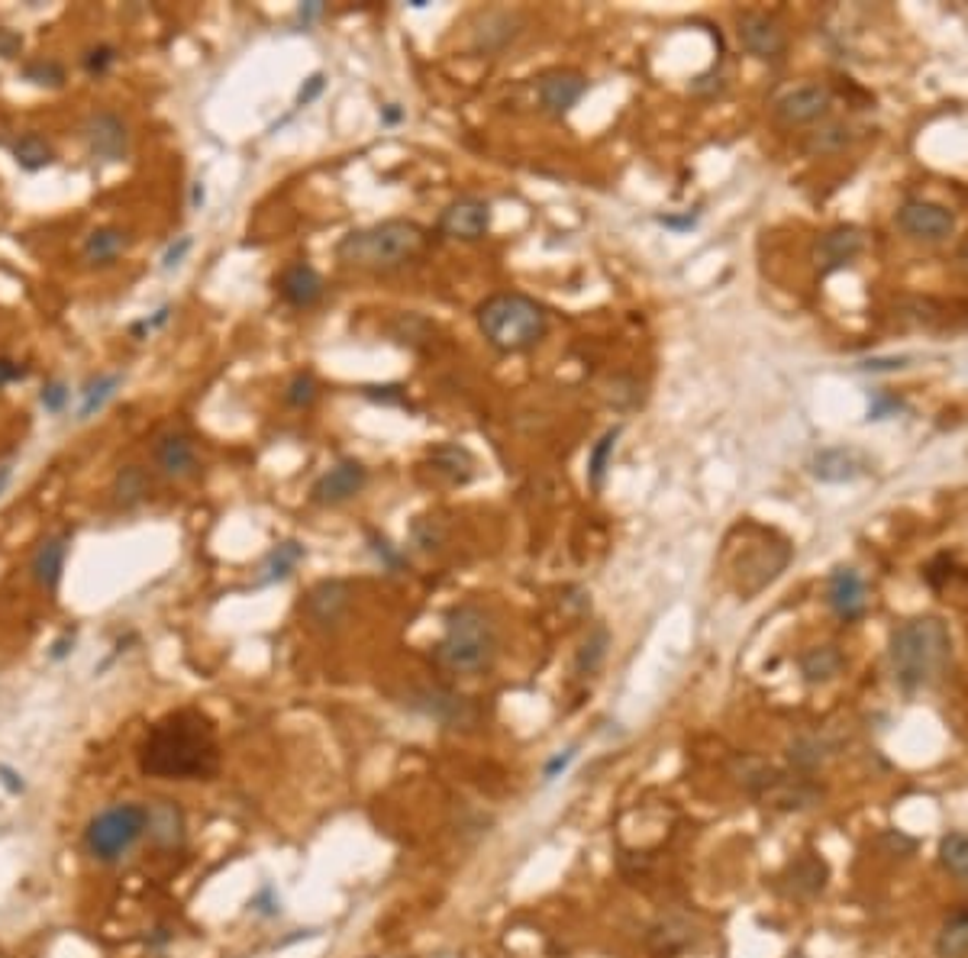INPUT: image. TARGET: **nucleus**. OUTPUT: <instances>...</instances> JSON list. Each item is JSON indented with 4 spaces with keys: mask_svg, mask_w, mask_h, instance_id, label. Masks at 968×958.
Wrapping results in <instances>:
<instances>
[{
    "mask_svg": "<svg viewBox=\"0 0 968 958\" xmlns=\"http://www.w3.org/2000/svg\"><path fill=\"white\" fill-rule=\"evenodd\" d=\"M869 472V459L853 449V445H833V449H821L811 459V475L826 484H846V481L862 478Z\"/></svg>",
    "mask_w": 968,
    "mask_h": 958,
    "instance_id": "4be33fe9",
    "label": "nucleus"
},
{
    "mask_svg": "<svg viewBox=\"0 0 968 958\" xmlns=\"http://www.w3.org/2000/svg\"><path fill=\"white\" fill-rule=\"evenodd\" d=\"M491 230V203L482 197H459L439 217V233L449 240L479 242Z\"/></svg>",
    "mask_w": 968,
    "mask_h": 958,
    "instance_id": "4468645a",
    "label": "nucleus"
},
{
    "mask_svg": "<svg viewBox=\"0 0 968 958\" xmlns=\"http://www.w3.org/2000/svg\"><path fill=\"white\" fill-rule=\"evenodd\" d=\"M607 649H610V629L604 624H594L587 629V636H584V642H581L579 656H575V669L579 674H594V671H601L604 665V659H607Z\"/></svg>",
    "mask_w": 968,
    "mask_h": 958,
    "instance_id": "f704fd0d",
    "label": "nucleus"
},
{
    "mask_svg": "<svg viewBox=\"0 0 968 958\" xmlns=\"http://www.w3.org/2000/svg\"><path fill=\"white\" fill-rule=\"evenodd\" d=\"M846 665V656L839 646L833 642H823V646H811L807 652H801L798 659V669H801V678L807 684H829L839 671Z\"/></svg>",
    "mask_w": 968,
    "mask_h": 958,
    "instance_id": "c85d7f7f",
    "label": "nucleus"
},
{
    "mask_svg": "<svg viewBox=\"0 0 968 958\" xmlns=\"http://www.w3.org/2000/svg\"><path fill=\"white\" fill-rule=\"evenodd\" d=\"M862 249H866L862 230H856V227H836L817 245V258H821L826 272H836V268H846Z\"/></svg>",
    "mask_w": 968,
    "mask_h": 958,
    "instance_id": "a878e982",
    "label": "nucleus"
},
{
    "mask_svg": "<svg viewBox=\"0 0 968 958\" xmlns=\"http://www.w3.org/2000/svg\"><path fill=\"white\" fill-rule=\"evenodd\" d=\"M349 604H352V587L345 581H320L317 587H310L307 601H304V614L307 620L317 626V629H339L345 614H349Z\"/></svg>",
    "mask_w": 968,
    "mask_h": 958,
    "instance_id": "aec40b11",
    "label": "nucleus"
},
{
    "mask_svg": "<svg viewBox=\"0 0 968 958\" xmlns=\"http://www.w3.org/2000/svg\"><path fill=\"white\" fill-rule=\"evenodd\" d=\"M829 756H836V739H829L826 733H801L788 742V766L798 774H817Z\"/></svg>",
    "mask_w": 968,
    "mask_h": 958,
    "instance_id": "5701e85b",
    "label": "nucleus"
},
{
    "mask_svg": "<svg viewBox=\"0 0 968 958\" xmlns=\"http://www.w3.org/2000/svg\"><path fill=\"white\" fill-rule=\"evenodd\" d=\"M23 81L36 88H62L65 85V68L55 58H36L23 68Z\"/></svg>",
    "mask_w": 968,
    "mask_h": 958,
    "instance_id": "a19ab883",
    "label": "nucleus"
},
{
    "mask_svg": "<svg viewBox=\"0 0 968 958\" xmlns=\"http://www.w3.org/2000/svg\"><path fill=\"white\" fill-rule=\"evenodd\" d=\"M365 484H369L365 465L355 462V459H342L327 475L317 478V484L310 487V500L320 504V507H339V504L359 497Z\"/></svg>",
    "mask_w": 968,
    "mask_h": 958,
    "instance_id": "a211bd4d",
    "label": "nucleus"
},
{
    "mask_svg": "<svg viewBox=\"0 0 968 958\" xmlns=\"http://www.w3.org/2000/svg\"><path fill=\"white\" fill-rule=\"evenodd\" d=\"M323 88H327L323 75H310V78H307V88H300V95H297V103H300V107H304V103H310V100L320 95Z\"/></svg>",
    "mask_w": 968,
    "mask_h": 958,
    "instance_id": "3c124183",
    "label": "nucleus"
},
{
    "mask_svg": "<svg viewBox=\"0 0 968 958\" xmlns=\"http://www.w3.org/2000/svg\"><path fill=\"white\" fill-rule=\"evenodd\" d=\"M617 439H620V427H614V430L604 432V436L594 442L591 455H587V481H591V487H594V491H601V487H604L607 469H610V459H614V449H617Z\"/></svg>",
    "mask_w": 968,
    "mask_h": 958,
    "instance_id": "58836bf2",
    "label": "nucleus"
},
{
    "mask_svg": "<svg viewBox=\"0 0 968 958\" xmlns=\"http://www.w3.org/2000/svg\"><path fill=\"white\" fill-rule=\"evenodd\" d=\"M117 58H120V52L110 46V43H97V46L85 48V55H81V65H85V71H88V75L100 78V75H107V71L117 65Z\"/></svg>",
    "mask_w": 968,
    "mask_h": 958,
    "instance_id": "37998d69",
    "label": "nucleus"
},
{
    "mask_svg": "<svg viewBox=\"0 0 968 958\" xmlns=\"http://www.w3.org/2000/svg\"><path fill=\"white\" fill-rule=\"evenodd\" d=\"M13 158H16L20 168H26V172H40V168L52 165V145H48L40 133H23V136L13 143Z\"/></svg>",
    "mask_w": 968,
    "mask_h": 958,
    "instance_id": "ea45409f",
    "label": "nucleus"
},
{
    "mask_svg": "<svg viewBox=\"0 0 968 958\" xmlns=\"http://www.w3.org/2000/svg\"><path fill=\"white\" fill-rule=\"evenodd\" d=\"M936 958H968V907L953 911L939 926Z\"/></svg>",
    "mask_w": 968,
    "mask_h": 958,
    "instance_id": "473e14b6",
    "label": "nucleus"
},
{
    "mask_svg": "<svg viewBox=\"0 0 968 958\" xmlns=\"http://www.w3.org/2000/svg\"><path fill=\"white\" fill-rule=\"evenodd\" d=\"M148 487H152V481H148V472L143 465H123L113 478V504L123 510L140 507L148 497Z\"/></svg>",
    "mask_w": 968,
    "mask_h": 958,
    "instance_id": "2f4dec72",
    "label": "nucleus"
},
{
    "mask_svg": "<svg viewBox=\"0 0 968 958\" xmlns=\"http://www.w3.org/2000/svg\"><path fill=\"white\" fill-rule=\"evenodd\" d=\"M278 290H282V297L288 300L290 307H297V310H307V307L320 304V297H323V278H320V272H317V268H310V265L297 262V265H290V268H285V272H282V278H278Z\"/></svg>",
    "mask_w": 968,
    "mask_h": 958,
    "instance_id": "393cba45",
    "label": "nucleus"
},
{
    "mask_svg": "<svg viewBox=\"0 0 968 958\" xmlns=\"http://www.w3.org/2000/svg\"><path fill=\"white\" fill-rule=\"evenodd\" d=\"M410 704L420 714L439 719L442 726H452V729H472L479 723V707L465 694H455V691L427 687V691H417Z\"/></svg>",
    "mask_w": 968,
    "mask_h": 958,
    "instance_id": "f3484780",
    "label": "nucleus"
},
{
    "mask_svg": "<svg viewBox=\"0 0 968 958\" xmlns=\"http://www.w3.org/2000/svg\"><path fill=\"white\" fill-rule=\"evenodd\" d=\"M323 10H327V7H323L320 0H310V3H304V7H300V23H304V26H310L317 16H323Z\"/></svg>",
    "mask_w": 968,
    "mask_h": 958,
    "instance_id": "5fc2aeb1",
    "label": "nucleus"
},
{
    "mask_svg": "<svg viewBox=\"0 0 968 958\" xmlns=\"http://www.w3.org/2000/svg\"><path fill=\"white\" fill-rule=\"evenodd\" d=\"M382 120H385V123H400V120H404V110H400L397 103H387L385 110H382Z\"/></svg>",
    "mask_w": 968,
    "mask_h": 958,
    "instance_id": "4d7b16f0",
    "label": "nucleus"
},
{
    "mask_svg": "<svg viewBox=\"0 0 968 958\" xmlns=\"http://www.w3.org/2000/svg\"><path fill=\"white\" fill-rule=\"evenodd\" d=\"M743 536L739 549L729 552V577L733 587L739 591L743 601H752L756 594H762L772 581L781 577V572L791 565V542H784L781 536H774L772 529L746 524L736 529Z\"/></svg>",
    "mask_w": 968,
    "mask_h": 958,
    "instance_id": "423d86ee",
    "label": "nucleus"
},
{
    "mask_svg": "<svg viewBox=\"0 0 968 958\" xmlns=\"http://www.w3.org/2000/svg\"><path fill=\"white\" fill-rule=\"evenodd\" d=\"M829 103L833 97L823 85H798L774 100V117L788 126H804V123L823 120L829 113Z\"/></svg>",
    "mask_w": 968,
    "mask_h": 958,
    "instance_id": "412c9836",
    "label": "nucleus"
},
{
    "mask_svg": "<svg viewBox=\"0 0 968 958\" xmlns=\"http://www.w3.org/2000/svg\"><path fill=\"white\" fill-rule=\"evenodd\" d=\"M145 807L143 804H117L107 807L88 823L85 846L97 862H117L123 852L136 846V839L145 833Z\"/></svg>",
    "mask_w": 968,
    "mask_h": 958,
    "instance_id": "0eeeda50",
    "label": "nucleus"
},
{
    "mask_svg": "<svg viewBox=\"0 0 968 958\" xmlns=\"http://www.w3.org/2000/svg\"><path fill=\"white\" fill-rule=\"evenodd\" d=\"M575 756H579V749H565V756H556L549 766L542 768V781H556L565 768L575 762Z\"/></svg>",
    "mask_w": 968,
    "mask_h": 958,
    "instance_id": "09e8293b",
    "label": "nucleus"
},
{
    "mask_svg": "<svg viewBox=\"0 0 968 958\" xmlns=\"http://www.w3.org/2000/svg\"><path fill=\"white\" fill-rule=\"evenodd\" d=\"M10 475H13V469H10V465H0V494H3V487L10 484Z\"/></svg>",
    "mask_w": 968,
    "mask_h": 958,
    "instance_id": "052dcab7",
    "label": "nucleus"
},
{
    "mask_svg": "<svg viewBox=\"0 0 968 958\" xmlns=\"http://www.w3.org/2000/svg\"><path fill=\"white\" fill-rule=\"evenodd\" d=\"M369 539H372V549H375V555H378V559H382V562H385L387 569H391V572H400V569H404V565H407V559H404V555H400V552H394V546H391V542H387L385 536H378V532H372V536H369Z\"/></svg>",
    "mask_w": 968,
    "mask_h": 958,
    "instance_id": "a18cd8bd",
    "label": "nucleus"
},
{
    "mask_svg": "<svg viewBox=\"0 0 968 958\" xmlns=\"http://www.w3.org/2000/svg\"><path fill=\"white\" fill-rule=\"evenodd\" d=\"M23 375H26V368H20V365H16V362H10V359H0V387L20 382Z\"/></svg>",
    "mask_w": 968,
    "mask_h": 958,
    "instance_id": "603ef678",
    "label": "nucleus"
},
{
    "mask_svg": "<svg viewBox=\"0 0 968 958\" xmlns=\"http://www.w3.org/2000/svg\"><path fill=\"white\" fill-rule=\"evenodd\" d=\"M497 624L479 604H459L446 614V632L436 646V662L452 674H482L497 659Z\"/></svg>",
    "mask_w": 968,
    "mask_h": 958,
    "instance_id": "20e7f679",
    "label": "nucleus"
},
{
    "mask_svg": "<svg viewBox=\"0 0 968 958\" xmlns=\"http://www.w3.org/2000/svg\"><path fill=\"white\" fill-rule=\"evenodd\" d=\"M23 48V36L13 30H0V58H16Z\"/></svg>",
    "mask_w": 968,
    "mask_h": 958,
    "instance_id": "8fccbe9b",
    "label": "nucleus"
},
{
    "mask_svg": "<svg viewBox=\"0 0 968 958\" xmlns=\"http://www.w3.org/2000/svg\"><path fill=\"white\" fill-rule=\"evenodd\" d=\"M917 839L914 836H908V833H901V829H884L881 836H878V849L884 852V856H891V859H911L914 852H917Z\"/></svg>",
    "mask_w": 968,
    "mask_h": 958,
    "instance_id": "79ce46f5",
    "label": "nucleus"
},
{
    "mask_svg": "<svg viewBox=\"0 0 968 958\" xmlns=\"http://www.w3.org/2000/svg\"><path fill=\"white\" fill-rule=\"evenodd\" d=\"M479 327L497 352L517 355V352H530L532 345L542 342L549 320L532 297L510 290V294H494L484 300L479 307Z\"/></svg>",
    "mask_w": 968,
    "mask_h": 958,
    "instance_id": "39448f33",
    "label": "nucleus"
},
{
    "mask_svg": "<svg viewBox=\"0 0 968 958\" xmlns=\"http://www.w3.org/2000/svg\"><path fill=\"white\" fill-rule=\"evenodd\" d=\"M191 245H194L191 236H178V242H172V245L165 249V255H162V268H165V272L178 268V265L185 262V255L191 252Z\"/></svg>",
    "mask_w": 968,
    "mask_h": 958,
    "instance_id": "de8ad7c7",
    "label": "nucleus"
},
{
    "mask_svg": "<svg viewBox=\"0 0 968 958\" xmlns=\"http://www.w3.org/2000/svg\"><path fill=\"white\" fill-rule=\"evenodd\" d=\"M829 884V865L821 852L804 849L778 874V891L791 901H817Z\"/></svg>",
    "mask_w": 968,
    "mask_h": 958,
    "instance_id": "6e6552de",
    "label": "nucleus"
},
{
    "mask_svg": "<svg viewBox=\"0 0 968 958\" xmlns=\"http://www.w3.org/2000/svg\"><path fill=\"white\" fill-rule=\"evenodd\" d=\"M953 659V636L939 617H914L891 629L888 662L901 691L914 694L939 681Z\"/></svg>",
    "mask_w": 968,
    "mask_h": 958,
    "instance_id": "f03ea898",
    "label": "nucleus"
},
{
    "mask_svg": "<svg viewBox=\"0 0 968 958\" xmlns=\"http://www.w3.org/2000/svg\"><path fill=\"white\" fill-rule=\"evenodd\" d=\"M140 768L152 778H213L220 768L213 723L200 711H178L158 719L140 746Z\"/></svg>",
    "mask_w": 968,
    "mask_h": 958,
    "instance_id": "f257e3e1",
    "label": "nucleus"
},
{
    "mask_svg": "<svg viewBox=\"0 0 968 958\" xmlns=\"http://www.w3.org/2000/svg\"><path fill=\"white\" fill-rule=\"evenodd\" d=\"M285 400H288L290 407H297V410L310 407L317 400V378L310 372H297L290 378L288 390H285Z\"/></svg>",
    "mask_w": 968,
    "mask_h": 958,
    "instance_id": "c03bdc74",
    "label": "nucleus"
},
{
    "mask_svg": "<svg viewBox=\"0 0 968 958\" xmlns=\"http://www.w3.org/2000/svg\"><path fill=\"white\" fill-rule=\"evenodd\" d=\"M823 797H826V788L817 778L798 774V771H778L774 784L766 791V797L759 804H769L784 814H804V811L821 807Z\"/></svg>",
    "mask_w": 968,
    "mask_h": 958,
    "instance_id": "f8f14e48",
    "label": "nucleus"
},
{
    "mask_svg": "<svg viewBox=\"0 0 968 958\" xmlns=\"http://www.w3.org/2000/svg\"><path fill=\"white\" fill-rule=\"evenodd\" d=\"M72 646H75V632H65V636H62V639L52 646V659H55V662H62V659L72 652Z\"/></svg>",
    "mask_w": 968,
    "mask_h": 958,
    "instance_id": "6e6d98bb",
    "label": "nucleus"
},
{
    "mask_svg": "<svg viewBox=\"0 0 968 958\" xmlns=\"http://www.w3.org/2000/svg\"><path fill=\"white\" fill-rule=\"evenodd\" d=\"M729 778L752 797V801H762L766 797V791L774 784V778H778V771L781 768L772 766L769 759H762V756H733L729 759Z\"/></svg>",
    "mask_w": 968,
    "mask_h": 958,
    "instance_id": "b1692460",
    "label": "nucleus"
},
{
    "mask_svg": "<svg viewBox=\"0 0 968 958\" xmlns=\"http://www.w3.org/2000/svg\"><path fill=\"white\" fill-rule=\"evenodd\" d=\"M524 30H527V16L520 10L491 7L472 20V48L484 55H501L524 36Z\"/></svg>",
    "mask_w": 968,
    "mask_h": 958,
    "instance_id": "1a4fd4ad",
    "label": "nucleus"
},
{
    "mask_svg": "<svg viewBox=\"0 0 968 958\" xmlns=\"http://www.w3.org/2000/svg\"><path fill=\"white\" fill-rule=\"evenodd\" d=\"M936 859H939V868L956 878V881H968V833L963 829H953L939 839L936 846Z\"/></svg>",
    "mask_w": 968,
    "mask_h": 958,
    "instance_id": "72a5a7b5",
    "label": "nucleus"
},
{
    "mask_svg": "<svg viewBox=\"0 0 968 958\" xmlns=\"http://www.w3.org/2000/svg\"><path fill=\"white\" fill-rule=\"evenodd\" d=\"M127 245H130V236H127V230H120V227H97L88 233V240L81 245V258L88 262V265H113L123 252H127Z\"/></svg>",
    "mask_w": 968,
    "mask_h": 958,
    "instance_id": "c756f323",
    "label": "nucleus"
},
{
    "mask_svg": "<svg viewBox=\"0 0 968 958\" xmlns=\"http://www.w3.org/2000/svg\"><path fill=\"white\" fill-rule=\"evenodd\" d=\"M145 816H148L145 829L158 846H165V849L182 846V839H185V814H182V807L175 801H152L145 807Z\"/></svg>",
    "mask_w": 968,
    "mask_h": 958,
    "instance_id": "bb28decb",
    "label": "nucleus"
},
{
    "mask_svg": "<svg viewBox=\"0 0 968 958\" xmlns=\"http://www.w3.org/2000/svg\"><path fill=\"white\" fill-rule=\"evenodd\" d=\"M300 562H304V546H297V542H282V546H275V549L265 555V562H262L258 584L285 581Z\"/></svg>",
    "mask_w": 968,
    "mask_h": 958,
    "instance_id": "c9c22d12",
    "label": "nucleus"
},
{
    "mask_svg": "<svg viewBox=\"0 0 968 958\" xmlns=\"http://www.w3.org/2000/svg\"><path fill=\"white\" fill-rule=\"evenodd\" d=\"M65 559H68V536H48L30 562L33 581L43 591H55L62 581V572H65Z\"/></svg>",
    "mask_w": 968,
    "mask_h": 958,
    "instance_id": "cd10ccee",
    "label": "nucleus"
},
{
    "mask_svg": "<svg viewBox=\"0 0 968 958\" xmlns=\"http://www.w3.org/2000/svg\"><path fill=\"white\" fill-rule=\"evenodd\" d=\"M123 384V375L113 372V375H97L91 382L81 387V407H78V420H91L97 410H103V404L120 390Z\"/></svg>",
    "mask_w": 968,
    "mask_h": 958,
    "instance_id": "4c0bfd02",
    "label": "nucleus"
},
{
    "mask_svg": "<svg viewBox=\"0 0 968 958\" xmlns=\"http://www.w3.org/2000/svg\"><path fill=\"white\" fill-rule=\"evenodd\" d=\"M427 245V233L414 220H382L345 233L337 245V258L359 272H394L414 262Z\"/></svg>",
    "mask_w": 968,
    "mask_h": 958,
    "instance_id": "7ed1b4c3",
    "label": "nucleus"
},
{
    "mask_svg": "<svg viewBox=\"0 0 968 958\" xmlns=\"http://www.w3.org/2000/svg\"><path fill=\"white\" fill-rule=\"evenodd\" d=\"M68 397H72V390H68V387H65L62 382L46 384V387H43V394H40V400H43V407H46L48 414H58V410H65Z\"/></svg>",
    "mask_w": 968,
    "mask_h": 958,
    "instance_id": "49530a36",
    "label": "nucleus"
},
{
    "mask_svg": "<svg viewBox=\"0 0 968 958\" xmlns=\"http://www.w3.org/2000/svg\"><path fill=\"white\" fill-rule=\"evenodd\" d=\"M0 774H3V781H7V788H10V791H23V781H16V774H13L10 768L0 766Z\"/></svg>",
    "mask_w": 968,
    "mask_h": 958,
    "instance_id": "13d9d810",
    "label": "nucleus"
},
{
    "mask_svg": "<svg viewBox=\"0 0 968 958\" xmlns=\"http://www.w3.org/2000/svg\"><path fill=\"white\" fill-rule=\"evenodd\" d=\"M826 604L843 624H856L869 610V587L856 569H836L826 581Z\"/></svg>",
    "mask_w": 968,
    "mask_h": 958,
    "instance_id": "6ab92c4d",
    "label": "nucleus"
},
{
    "mask_svg": "<svg viewBox=\"0 0 968 958\" xmlns=\"http://www.w3.org/2000/svg\"><path fill=\"white\" fill-rule=\"evenodd\" d=\"M898 227L920 242H943L956 233V213L933 200H908L898 210Z\"/></svg>",
    "mask_w": 968,
    "mask_h": 958,
    "instance_id": "ddd939ff",
    "label": "nucleus"
},
{
    "mask_svg": "<svg viewBox=\"0 0 968 958\" xmlns=\"http://www.w3.org/2000/svg\"><path fill=\"white\" fill-rule=\"evenodd\" d=\"M168 317H172V307H162V310H158V313H155L152 320H143V323H136V327H133V335L145 333V330H155V327H165V323H168Z\"/></svg>",
    "mask_w": 968,
    "mask_h": 958,
    "instance_id": "864d4df0",
    "label": "nucleus"
},
{
    "mask_svg": "<svg viewBox=\"0 0 968 958\" xmlns=\"http://www.w3.org/2000/svg\"><path fill=\"white\" fill-rule=\"evenodd\" d=\"M152 462L158 469V475L168 481H188L197 475L200 469V455H197V445L188 432L182 430H165L155 445H152Z\"/></svg>",
    "mask_w": 968,
    "mask_h": 958,
    "instance_id": "2eb2a0df",
    "label": "nucleus"
},
{
    "mask_svg": "<svg viewBox=\"0 0 968 958\" xmlns=\"http://www.w3.org/2000/svg\"><path fill=\"white\" fill-rule=\"evenodd\" d=\"M200 203H204V185L197 181V185H194V191H191V207H200Z\"/></svg>",
    "mask_w": 968,
    "mask_h": 958,
    "instance_id": "bf43d9fd",
    "label": "nucleus"
},
{
    "mask_svg": "<svg viewBox=\"0 0 968 958\" xmlns=\"http://www.w3.org/2000/svg\"><path fill=\"white\" fill-rule=\"evenodd\" d=\"M430 465L452 484H465L475 475V455L459 442H442V445L430 449Z\"/></svg>",
    "mask_w": 968,
    "mask_h": 958,
    "instance_id": "7c9ffc66",
    "label": "nucleus"
},
{
    "mask_svg": "<svg viewBox=\"0 0 968 958\" xmlns=\"http://www.w3.org/2000/svg\"><path fill=\"white\" fill-rule=\"evenodd\" d=\"M85 145L95 162H123L130 155V130L127 120L113 110H95L85 120Z\"/></svg>",
    "mask_w": 968,
    "mask_h": 958,
    "instance_id": "9b49d317",
    "label": "nucleus"
},
{
    "mask_svg": "<svg viewBox=\"0 0 968 958\" xmlns=\"http://www.w3.org/2000/svg\"><path fill=\"white\" fill-rule=\"evenodd\" d=\"M691 939H694V923L688 916H669L649 933V943L659 953H678V949L691 946Z\"/></svg>",
    "mask_w": 968,
    "mask_h": 958,
    "instance_id": "e433bc0d",
    "label": "nucleus"
},
{
    "mask_svg": "<svg viewBox=\"0 0 968 958\" xmlns=\"http://www.w3.org/2000/svg\"><path fill=\"white\" fill-rule=\"evenodd\" d=\"M584 95H587V78H584L581 71L556 68V71H546V75L536 81L539 107H542V113H549V117H565V113H572Z\"/></svg>",
    "mask_w": 968,
    "mask_h": 958,
    "instance_id": "dca6fc26",
    "label": "nucleus"
},
{
    "mask_svg": "<svg viewBox=\"0 0 968 958\" xmlns=\"http://www.w3.org/2000/svg\"><path fill=\"white\" fill-rule=\"evenodd\" d=\"M736 36H739V46L746 48L749 55L762 58V62H781L784 52H788V33H784V26L774 20L772 13H762V10L739 13Z\"/></svg>",
    "mask_w": 968,
    "mask_h": 958,
    "instance_id": "9d476101",
    "label": "nucleus"
}]
</instances>
